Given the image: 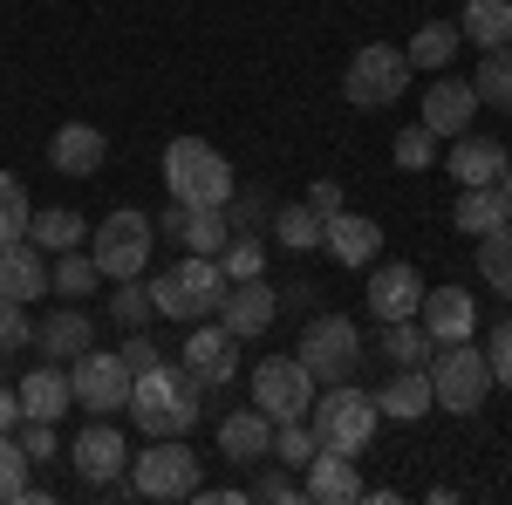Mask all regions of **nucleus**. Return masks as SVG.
Listing matches in <instances>:
<instances>
[{"mask_svg":"<svg viewBox=\"0 0 512 505\" xmlns=\"http://www.w3.org/2000/svg\"><path fill=\"white\" fill-rule=\"evenodd\" d=\"M151 239H158V226L123 205V212H110V219L89 233V260L103 267V280H137V273L151 267Z\"/></svg>","mask_w":512,"mask_h":505,"instance_id":"7","label":"nucleus"},{"mask_svg":"<svg viewBox=\"0 0 512 505\" xmlns=\"http://www.w3.org/2000/svg\"><path fill=\"white\" fill-rule=\"evenodd\" d=\"M321 444L315 430H308V417H294V424H274V465H308Z\"/></svg>","mask_w":512,"mask_h":505,"instance_id":"40","label":"nucleus"},{"mask_svg":"<svg viewBox=\"0 0 512 505\" xmlns=\"http://www.w3.org/2000/svg\"><path fill=\"white\" fill-rule=\"evenodd\" d=\"M28 239H35L41 253H69V246H82V239H89V219H82V212H69V205H48V212H35V219H28Z\"/></svg>","mask_w":512,"mask_h":505,"instance_id":"30","label":"nucleus"},{"mask_svg":"<svg viewBox=\"0 0 512 505\" xmlns=\"http://www.w3.org/2000/svg\"><path fill=\"white\" fill-rule=\"evenodd\" d=\"M506 144H499V137H478V130H465V137H458V144H451V178H458V185H499V178H506Z\"/></svg>","mask_w":512,"mask_h":505,"instance_id":"24","label":"nucleus"},{"mask_svg":"<svg viewBox=\"0 0 512 505\" xmlns=\"http://www.w3.org/2000/svg\"><path fill=\"white\" fill-rule=\"evenodd\" d=\"M130 383H137V369H130L117 349H96V342H89V349L76 355V369H69V389H76V403L89 417L130 410Z\"/></svg>","mask_w":512,"mask_h":505,"instance_id":"10","label":"nucleus"},{"mask_svg":"<svg viewBox=\"0 0 512 505\" xmlns=\"http://www.w3.org/2000/svg\"><path fill=\"white\" fill-rule=\"evenodd\" d=\"M410 55L403 48H390V41H369V48H355L349 69H342V96H349L355 110H383V103H396L403 89H410Z\"/></svg>","mask_w":512,"mask_h":505,"instance_id":"6","label":"nucleus"},{"mask_svg":"<svg viewBox=\"0 0 512 505\" xmlns=\"http://www.w3.org/2000/svg\"><path fill=\"white\" fill-rule=\"evenodd\" d=\"M69 458H76V471L89 485H117L123 471H130V444H123V430L110 424V417H96V424L69 444Z\"/></svg>","mask_w":512,"mask_h":505,"instance_id":"15","label":"nucleus"},{"mask_svg":"<svg viewBox=\"0 0 512 505\" xmlns=\"http://www.w3.org/2000/svg\"><path fill=\"white\" fill-rule=\"evenodd\" d=\"M28 219H35L28 185H21L14 171H0V246H7V239H28Z\"/></svg>","mask_w":512,"mask_h":505,"instance_id":"37","label":"nucleus"},{"mask_svg":"<svg viewBox=\"0 0 512 505\" xmlns=\"http://www.w3.org/2000/svg\"><path fill=\"white\" fill-rule=\"evenodd\" d=\"M431 396H437V410H451V417H478L485 396H492V362H485V349H472V342H437Z\"/></svg>","mask_w":512,"mask_h":505,"instance_id":"5","label":"nucleus"},{"mask_svg":"<svg viewBox=\"0 0 512 505\" xmlns=\"http://www.w3.org/2000/svg\"><path fill=\"white\" fill-rule=\"evenodd\" d=\"M246 499H274V505H301V485H294V478H287V471H267V478H260V485H253V492H246Z\"/></svg>","mask_w":512,"mask_h":505,"instance_id":"45","label":"nucleus"},{"mask_svg":"<svg viewBox=\"0 0 512 505\" xmlns=\"http://www.w3.org/2000/svg\"><path fill=\"white\" fill-rule=\"evenodd\" d=\"M308 205H315L321 219H335V212H342V185H335V178H315V185H308Z\"/></svg>","mask_w":512,"mask_h":505,"instance_id":"48","label":"nucleus"},{"mask_svg":"<svg viewBox=\"0 0 512 505\" xmlns=\"http://www.w3.org/2000/svg\"><path fill=\"white\" fill-rule=\"evenodd\" d=\"M35 342L48 349V362H76V355L96 342V321H89L82 308H55V314L35 328Z\"/></svg>","mask_w":512,"mask_h":505,"instance_id":"27","label":"nucleus"},{"mask_svg":"<svg viewBox=\"0 0 512 505\" xmlns=\"http://www.w3.org/2000/svg\"><path fill=\"white\" fill-rule=\"evenodd\" d=\"M485 362H492V383L512 389V321H499V328H492V349H485Z\"/></svg>","mask_w":512,"mask_h":505,"instance_id":"44","label":"nucleus"},{"mask_svg":"<svg viewBox=\"0 0 512 505\" xmlns=\"http://www.w3.org/2000/svg\"><path fill=\"white\" fill-rule=\"evenodd\" d=\"M0 430H21V389L0 383Z\"/></svg>","mask_w":512,"mask_h":505,"instance_id":"49","label":"nucleus"},{"mask_svg":"<svg viewBox=\"0 0 512 505\" xmlns=\"http://www.w3.org/2000/svg\"><path fill=\"white\" fill-rule=\"evenodd\" d=\"M151 280H117V294H110V321L117 328H144L151 321Z\"/></svg>","mask_w":512,"mask_h":505,"instance_id":"39","label":"nucleus"},{"mask_svg":"<svg viewBox=\"0 0 512 505\" xmlns=\"http://www.w3.org/2000/svg\"><path fill=\"white\" fill-rule=\"evenodd\" d=\"M123 362H130V369H158L164 355H158V342H151V335H144V328H130V342H123Z\"/></svg>","mask_w":512,"mask_h":505,"instance_id":"46","label":"nucleus"},{"mask_svg":"<svg viewBox=\"0 0 512 505\" xmlns=\"http://www.w3.org/2000/svg\"><path fill=\"white\" fill-rule=\"evenodd\" d=\"M48 287H55V294H96V287H103V267H96L82 246H69V253H55V267H48Z\"/></svg>","mask_w":512,"mask_h":505,"instance_id":"33","label":"nucleus"},{"mask_svg":"<svg viewBox=\"0 0 512 505\" xmlns=\"http://www.w3.org/2000/svg\"><path fill=\"white\" fill-rule=\"evenodd\" d=\"M321 246L342 260V267H376V253H383V226L376 219H362V212H335L328 226H321Z\"/></svg>","mask_w":512,"mask_h":505,"instance_id":"22","label":"nucleus"},{"mask_svg":"<svg viewBox=\"0 0 512 505\" xmlns=\"http://www.w3.org/2000/svg\"><path fill=\"white\" fill-rule=\"evenodd\" d=\"M362 308L376 314L383 328H390V321H417V308H424V273L410 267V260H383V267H369Z\"/></svg>","mask_w":512,"mask_h":505,"instance_id":"12","label":"nucleus"},{"mask_svg":"<svg viewBox=\"0 0 512 505\" xmlns=\"http://www.w3.org/2000/svg\"><path fill=\"white\" fill-rule=\"evenodd\" d=\"M219 458H226V465H274V417H267L260 403L226 410V417H219Z\"/></svg>","mask_w":512,"mask_h":505,"instance_id":"14","label":"nucleus"},{"mask_svg":"<svg viewBox=\"0 0 512 505\" xmlns=\"http://www.w3.org/2000/svg\"><path fill=\"white\" fill-rule=\"evenodd\" d=\"M14 389H21V424H62V410L76 403V389H69V376H62L55 362L28 369Z\"/></svg>","mask_w":512,"mask_h":505,"instance_id":"23","label":"nucleus"},{"mask_svg":"<svg viewBox=\"0 0 512 505\" xmlns=\"http://www.w3.org/2000/svg\"><path fill=\"white\" fill-rule=\"evenodd\" d=\"M164 192L178 205H233V164L205 137H171L164 144Z\"/></svg>","mask_w":512,"mask_h":505,"instance_id":"3","label":"nucleus"},{"mask_svg":"<svg viewBox=\"0 0 512 505\" xmlns=\"http://www.w3.org/2000/svg\"><path fill=\"white\" fill-rule=\"evenodd\" d=\"M458 35L478 41V48H506V41H512V0H465Z\"/></svg>","mask_w":512,"mask_h":505,"instance_id":"29","label":"nucleus"},{"mask_svg":"<svg viewBox=\"0 0 512 505\" xmlns=\"http://www.w3.org/2000/svg\"><path fill=\"white\" fill-rule=\"evenodd\" d=\"M321 226H328V219H321L308 198H301V205H280V212H274V239L287 246V253H315V246H321Z\"/></svg>","mask_w":512,"mask_h":505,"instance_id":"31","label":"nucleus"},{"mask_svg":"<svg viewBox=\"0 0 512 505\" xmlns=\"http://www.w3.org/2000/svg\"><path fill=\"white\" fill-rule=\"evenodd\" d=\"M178 239H185V253H212L219 260V246H226V205H192L185 212V226H178Z\"/></svg>","mask_w":512,"mask_h":505,"instance_id":"32","label":"nucleus"},{"mask_svg":"<svg viewBox=\"0 0 512 505\" xmlns=\"http://www.w3.org/2000/svg\"><path fill=\"white\" fill-rule=\"evenodd\" d=\"M396 164H403V171H431L437 164V130H424V123H417V130H396Z\"/></svg>","mask_w":512,"mask_h":505,"instance_id":"41","label":"nucleus"},{"mask_svg":"<svg viewBox=\"0 0 512 505\" xmlns=\"http://www.w3.org/2000/svg\"><path fill=\"white\" fill-rule=\"evenodd\" d=\"M417 321H424V335H431V349L437 342H472V328H478V301L465 294V287H424V308H417Z\"/></svg>","mask_w":512,"mask_h":505,"instance_id":"17","label":"nucleus"},{"mask_svg":"<svg viewBox=\"0 0 512 505\" xmlns=\"http://www.w3.org/2000/svg\"><path fill=\"white\" fill-rule=\"evenodd\" d=\"M301 369L315 376V383H349L355 362H362V335H355L349 314H315L308 328H301Z\"/></svg>","mask_w":512,"mask_h":505,"instance_id":"9","label":"nucleus"},{"mask_svg":"<svg viewBox=\"0 0 512 505\" xmlns=\"http://www.w3.org/2000/svg\"><path fill=\"white\" fill-rule=\"evenodd\" d=\"M376 410L390 417V424H417V417H431L437 396H431V369H396V383L376 396Z\"/></svg>","mask_w":512,"mask_h":505,"instance_id":"26","label":"nucleus"},{"mask_svg":"<svg viewBox=\"0 0 512 505\" xmlns=\"http://www.w3.org/2000/svg\"><path fill=\"white\" fill-rule=\"evenodd\" d=\"M280 314V294L253 273V280H226V294H219V328L239 335V342H260L267 328H274Z\"/></svg>","mask_w":512,"mask_h":505,"instance_id":"13","label":"nucleus"},{"mask_svg":"<svg viewBox=\"0 0 512 505\" xmlns=\"http://www.w3.org/2000/svg\"><path fill=\"white\" fill-rule=\"evenodd\" d=\"M21 451H28V465L55 458V424H21Z\"/></svg>","mask_w":512,"mask_h":505,"instance_id":"47","label":"nucleus"},{"mask_svg":"<svg viewBox=\"0 0 512 505\" xmlns=\"http://www.w3.org/2000/svg\"><path fill=\"white\" fill-rule=\"evenodd\" d=\"M362 492H369V485H362V471H355L349 451H328V444H321L315 458H308V485H301L308 505H349V499H362Z\"/></svg>","mask_w":512,"mask_h":505,"instance_id":"16","label":"nucleus"},{"mask_svg":"<svg viewBox=\"0 0 512 505\" xmlns=\"http://www.w3.org/2000/svg\"><path fill=\"white\" fill-rule=\"evenodd\" d=\"M383 355H390L396 369H424V355H431L424 321H390V328H383Z\"/></svg>","mask_w":512,"mask_h":505,"instance_id":"36","label":"nucleus"},{"mask_svg":"<svg viewBox=\"0 0 512 505\" xmlns=\"http://www.w3.org/2000/svg\"><path fill=\"white\" fill-rule=\"evenodd\" d=\"M219 294H226V273L212 253H185L178 267H164L151 280V308L164 321H205V314H219Z\"/></svg>","mask_w":512,"mask_h":505,"instance_id":"4","label":"nucleus"},{"mask_svg":"<svg viewBox=\"0 0 512 505\" xmlns=\"http://www.w3.org/2000/svg\"><path fill=\"white\" fill-rule=\"evenodd\" d=\"M458 48H465L458 21H424V28L410 35V48H403V55H410V69H417V76H444Z\"/></svg>","mask_w":512,"mask_h":505,"instance_id":"28","label":"nucleus"},{"mask_svg":"<svg viewBox=\"0 0 512 505\" xmlns=\"http://www.w3.org/2000/svg\"><path fill=\"white\" fill-rule=\"evenodd\" d=\"M315 376L301 369V355H267L260 369H253V403L274 417V424H294V417H308V403H315Z\"/></svg>","mask_w":512,"mask_h":505,"instance_id":"11","label":"nucleus"},{"mask_svg":"<svg viewBox=\"0 0 512 505\" xmlns=\"http://www.w3.org/2000/svg\"><path fill=\"white\" fill-rule=\"evenodd\" d=\"M478 273L492 280V294H506V301H512V226H499V233L478 239Z\"/></svg>","mask_w":512,"mask_h":505,"instance_id":"35","label":"nucleus"},{"mask_svg":"<svg viewBox=\"0 0 512 505\" xmlns=\"http://www.w3.org/2000/svg\"><path fill=\"white\" fill-rule=\"evenodd\" d=\"M103 157H110V144H103L96 123H62V130L48 137V164H55L62 178H96Z\"/></svg>","mask_w":512,"mask_h":505,"instance_id":"21","label":"nucleus"},{"mask_svg":"<svg viewBox=\"0 0 512 505\" xmlns=\"http://www.w3.org/2000/svg\"><path fill=\"white\" fill-rule=\"evenodd\" d=\"M185 212H192V205H178V198H171V205H164V219H158V226H164L171 239H178V226H185Z\"/></svg>","mask_w":512,"mask_h":505,"instance_id":"50","label":"nucleus"},{"mask_svg":"<svg viewBox=\"0 0 512 505\" xmlns=\"http://www.w3.org/2000/svg\"><path fill=\"white\" fill-rule=\"evenodd\" d=\"M28 342H35V321H28V308H21V301H7V294H0V355L28 349Z\"/></svg>","mask_w":512,"mask_h":505,"instance_id":"43","label":"nucleus"},{"mask_svg":"<svg viewBox=\"0 0 512 505\" xmlns=\"http://www.w3.org/2000/svg\"><path fill=\"white\" fill-rule=\"evenodd\" d=\"M130 492L137 499H192L198 492V458L185 437H151V451L130 458Z\"/></svg>","mask_w":512,"mask_h":505,"instance_id":"8","label":"nucleus"},{"mask_svg":"<svg viewBox=\"0 0 512 505\" xmlns=\"http://www.w3.org/2000/svg\"><path fill=\"white\" fill-rule=\"evenodd\" d=\"M478 103H492V110H512V41L506 48H485V62H478Z\"/></svg>","mask_w":512,"mask_h":505,"instance_id":"34","label":"nucleus"},{"mask_svg":"<svg viewBox=\"0 0 512 505\" xmlns=\"http://www.w3.org/2000/svg\"><path fill=\"white\" fill-rule=\"evenodd\" d=\"M198 410H205V389H198L192 369H137V383H130V417L144 437H185L198 424Z\"/></svg>","mask_w":512,"mask_h":505,"instance_id":"1","label":"nucleus"},{"mask_svg":"<svg viewBox=\"0 0 512 505\" xmlns=\"http://www.w3.org/2000/svg\"><path fill=\"white\" fill-rule=\"evenodd\" d=\"M185 369L198 376V389H226L239 376V335H226V328H198L192 342H185Z\"/></svg>","mask_w":512,"mask_h":505,"instance_id":"20","label":"nucleus"},{"mask_svg":"<svg viewBox=\"0 0 512 505\" xmlns=\"http://www.w3.org/2000/svg\"><path fill=\"white\" fill-rule=\"evenodd\" d=\"M499 192H506V198H512V164H506V178H499Z\"/></svg>","mask_w":512,"mask_h":505,"instance_id":"51","label":"nucleus"},{"mask_svg":"<svg viewBox=\"0 0 512 505\" xmlns=\"http://www.w3.org/2000/svg\"><path fill=\"white\" fill-rule=\"evenodd\" d=\"M478 117V89L458 76H437L431 89H424V130H437V137H465Z\"/></svg>","mask_w":512,"mask_h":505,"instance_id":"18","label":"nucleus"},{"mask_svg":"<svg viewBox=\"0 0 512 505\" xmlns=\"http://www.w3.org/2000/svg\"><path fill=\"white\" fill-rule=\"evenodd\" d=\"M451 219H458V233L485 239V233H499V226H512V198L499 185H465L458 205H451Z\"/></svg>","mask_w":512,"mask_h":505,"instance_id":"25","label":"nucleus"},{"mask_svg":"<svg viewBox=\"0 0 512 505\" xmlns=\"http://www.w3.org/2000/svg\"><path fill=\"white\" fill-rule=\"evenodd\" d=\"M260 267H267L260 239H226V246H219V273H226V280H253Z\"/></svg>","mask_w":512,"mask_h":505,"instance_id":"42","label":"nucleus"},{"mask_svg":"<svg viewBox=\"0 0 512 505\" xmlns=\"http://www.w3.org/2000/svg\"><path fill=\"white\" fill-rule=\"evenodd\" d=\"M376 424H383L376 396H362L355 383H321L315 403H308V430H315V444H328V451H349V458H362V451H369Z\"/></svg>","mask_w":512,"mask_h":505,"instance_id":"2","label":"nucleus"},{"mask_svg":"<svg viewBox=\"0 0 512 505\" xmlns=\"http://www.w3.org/2000/svg\"><path fill=\"white\" fill-rule=\"evenodd\" d=\"M0 294L21 301V308L48 294V253H41L35 239H7L0 246Z\"/></svg>","mask_w":512,"mask_h":505,"instance_id":"19","label":"nucleus"},{"mask_svg":"<svg viewBox=\"0 0 512 505\" xmlns=\"http://www.w3.org/2000/svg\"><path fill=\"white\" fill-rule=\"evenodd\" d=\"M28 499V451L14 430H0V505H21Z\"/></svg>","mask_w":512,"mask_h":505,"instance_id":"38","label":"nucleus"}]
</instances>
